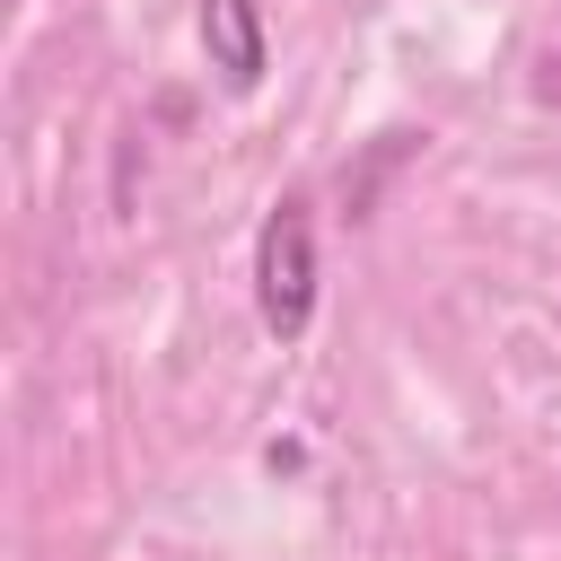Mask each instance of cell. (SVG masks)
I'll list each match as a JSON object with an SVG mask.
<instances>
[{"label": "cell", "instance_id": "cell-1", "mask_svg": "<svg viewBox=\"0 0 561 561\" xmlns=\"http://www.w3.org/2000/svg\"><path fill=\"white\" fill-rule=\"evenodd\" d=\"M254 316L272 342H307L316 324V219L307 202H272L263 210V237H254Z\"/></svg>", "mask_w": 561, "mask_h": 561}, {"label": "cell", "instance_id": "cell-2", "mask_svg": "<svg viewBox=\"0 0 561 561\" xmlns=\"http://www.w3.org/2000/svg\"><path fill=\"white\" fill-rule=\"evenodd\" d=\"M202 53H210V70H219V88H237V96H254L263 88V70H272V35H263V0H202Z\"/></svg>", "mask_w": 561, "mask_h": 561}]
</instances>
